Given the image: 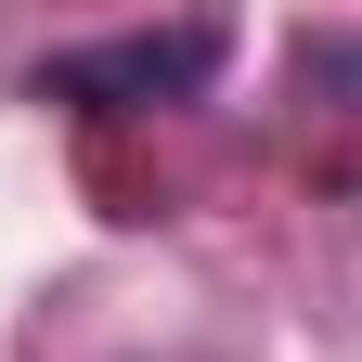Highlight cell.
Returning a JSON list of instances; mask_svg holds the SVG:
<instances>
[{
  "label": "cell",
  "mask_w": 362,
  "mask_h": 362,
  "mask_svg": "<svg viewBox=\"0 0 362 362\" xmlns=\"http://www.w3.org/2000/svg\"><path fill=\"white\" fill-rule=\"evenodd\" d=\"M233 39L220 26H129V39H90V52H52L39 65V104H78V117H143V104H181L207 90Z\"/></svg>",
  "instance_id": "1"
}]
</instances>
